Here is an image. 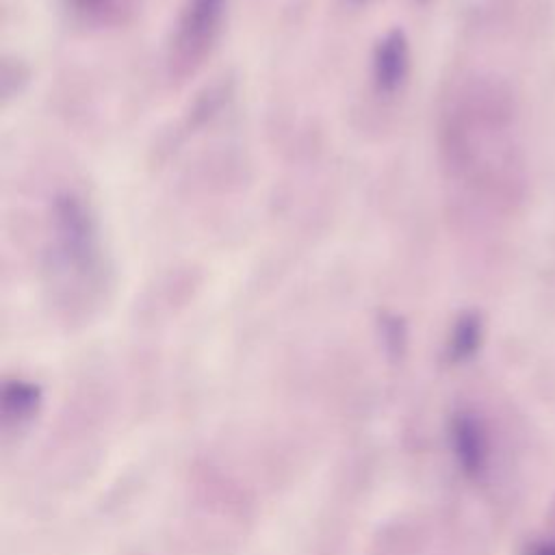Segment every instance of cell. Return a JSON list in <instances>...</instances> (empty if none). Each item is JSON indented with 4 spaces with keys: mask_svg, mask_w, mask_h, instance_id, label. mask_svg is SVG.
Wrapping results in <instances>:
<instances>
[{
    "mask_svg": "<svg viewBox=\"0 0 555 555\" xmlns=\"http://www.w3.org/2000/svg\"><path fill=\"white\" fill-rule=\"evenodd\" d=\"M50 267L63 278L98 282L104 278V251L98 217L85 195L59 191L48 210Z\"/></svg>",
    "mask_w": 555,
    "mask_h": 555,
    "instance_id": "1",
    "label": "cell"
},
{
    "mask_svg": "<svg viewBox=\"0 0 555 555\" xmlns=\"http://www.w3.org/2000/svg\"><path fill=\"white\" fill-rule=\"evenodd\" d=\"M228 17V0H182L167 41L165 67L173 82H184L212 54Z\"/></svg>",
    "mask_w": 555,
    "mask_h": 555,
    "instance_id": "2",
    "label": "cell"
},
{
    "mask_svg": "<svg viewBox=\"0 0 555 555\" xmlns=\"http://www.w3.org/2000/svg\"><path fill=\"white\" fill-rule=\"evenodd\" d=\"M410 39L403 28H390L382 35L371 54V82L384 95H397L410 76Z\"/></svg>",
    "mask_w": 555,
    "mask_h": 555,
    "instance_id": "3",
    "label": "cell"
},
{
    "mask_svg": "<svg viewBox=\"0 0 555 555\" xmlns=\"http://www.w3.org/2000/svg\"><path fill=\"white\" fill-rule=\"evenodd\" d=\"M481 340V321L477 314L466 312L457 319L453 332H451V340H449V353L453 360H464L468 358Z\"/></svg>",
    "mask_w": 555,
    "mask_h": 555,
    "instance_id": "5",
    "label": "cell"
},
{
    "mask_svg": "<svg viewBox=\"0 0 555 555\" xmlns=\"http://www.w3.org/2000/svg\"><path fill=\"white\" fill-rule=\"evenodd\" d=\"M65 4L89 24H113L121 17L126 0H65Z\"/></svg>",
    "mask_w": 555,
    "mask_h": 555,
    "instance_id": "6",
    "label": "cell"
},
{
    "mask_svg": "<svg viewBox=\"0 0 555 555\" xmlns=\"http://www.w3.org/2000/svg\"><path fill=\"white\" fill-rule=\"evenodd\" d=\"M527 555H555V542H540Z\"/></svg>",
    "mask_w": 555,
    "mask_h": 555,
    "instance_id": "7",
    "label": "cell"
},
{
    "mask_svg": "<svg viewBox=\"0 0 555 555\" xmlns=\"http://www.w3.org/2000/svg\"><path fill=\"white\" fill-rule=\"evenodd\" d=\"M453 449L462 468L477 477L486 466V436L470 414H457L451 427Z\"/></svg>",
    "mask_w": 555,
    "mask_h": 555,
    "instance_id": "4",
    "label": "cell"
}]
</instances>
